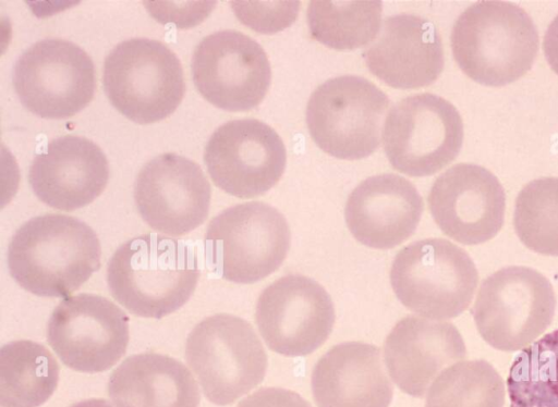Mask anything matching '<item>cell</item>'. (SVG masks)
<instances>
[{
    "label": "cell",
    "instance_id": "2e32d148",
    "mask_svg": "<svg viewBox=\"0 0 558 407\" xmlns=\"http://www.w3.org/2000/svg\"><path fill=\"white\" fill-rule=\"evenodd\" d=\"M210 185L194 161L162 153L148 161L134 184V201L142 219L155 231L181 236L207 218Z\"/></svg>",
    "mask_w": 558,
    "mask_h": 407
},
{
    "label": "cell",
    "instance_id": "83f0119b",
    "mask_svg": "<svg viewBox=\"0 0 558 407\" xmlns=\"http://www.w3.org/2000/svg\"><path fill=\"white\" fill-rule=\"evenodd\" d=\"M513 225L525 247L544 256H558V177L537 178L521 189Z\"/></svg>",
    "mask_w": 558,
    "mask_h": 407
},
{
    "label": "cell",
    "instance_id": "8fae6325",
    "mask_svg": "<svg viewBox=\"0 0 558 407\" xmlns=\"http://www.w3.org/2000/svg\"><path fill=\"white\" fill-rule=\"evenodd\" d=\"M12 82L21 103L44 119H66L82 111L96 88L90 57L77 45L47 38L16 60Z\"/></svg>",
    "mask_w": 558,
    "mask_h": 407
},
{
    "label": "cell",
    "instance_id": "4dcf8cb0",
    "mask_svg": "<svg viewBox=\"0 0 558 407\" xmlns=\"http://www.w3.org/2000/svg\"><path fill=\"white\" fill-rule=\"evenodd\" d=\"M543 48L549 66L558 74V15L546 29Z\"/></svg>",
    "mask_w": 558,
    "mask_h": 407
},
{
    "label": "cell",
    "instance_id": "1f68e13d",
    "mask_svg": "<svg viewBox=\"0 0 558 407\" xmlns=\"http://www.w3.org/2000/svg\"><path fill=\"white\" fill-rule=\"evenodd\" d=\"M71 407H113L108 400L102 398H89L78 402Z\"/></svg>",
    "mask_w": 558,
    "mask_h": 407
},
{
    "label": "cell",
    "instance_id": "484cf974",
    "mask_svg": "<svg viewBox=\"0 0 558 407\" xmlns=\"http://www.w3.org/2000/svg\"><path fill=\"white\" fill-rule=\"evenodd\" d=\"M507 390L510 407H558V329L514 358Z\"/></svg>",
    "mask_w": 558,
    "mask_h": 407
},
{
    "label": "cell",
    "instance_id": "7a4b0ae2",
    "mask_svg": "<svg viewBox=\"0 0 558 407\" xmlns=\"http://www.w3.org/2000/svg\"><path fill=\"white\" fill-rule=\"evenodd\" d=\"M199 278L196 252L181 240L154 234L129 239L109 260L107 283L125 309L160 319L181 308Z\"/></svg>",
    "mask_w": 558,
    "mask_h": 407
},
{
    "label": "cell",
    "instance_id": "5bb4252c",
    "mask_svg": "<svg viewBox=\"0 0 558 407\" xmlns=\"http://www.w3.org/2000/svg\"><path fill=\"white\" fill-rule=\"evenodd\" d=\"M336 314L327 291L315 280L287 274L259 295L255 320L266 345L283 356H306L327 341Z\"/></svg>",
    "mask_w": 558,
    "mask_h": 407
},
{
    "label": "cell",
    "instance_id": "603a6c76",
    "mask_svg": "<svg viewBox=\"0 0 558 407\" xmlns=\"http://www.w3.org/2000/svg\"><path fill=\"white\" fill-rule=\"evenodd\" d=\"M108 394L116 407H198V385L179 360L162 354L128 357L111 373Z\"/></svg>",
    "mask_w": 558,
    "mask_h": 407
},
{
    "label": "cell",
    "instance_id": "f546056e",
    "mask_svg": "<svg viewBox=\"0 0 558 407\" xmlns=\"http://www.w3.org/2000/svg\"><path fill=\"white\" fill-rule=\"evenodd\" d=\"M238 407H312L300 394L282 387H262L242 399Z\"/></svg>",
    "mask_w": 558,
    "mask_h": 407
},
{
    "label": "cell",
    "instance_id": "277c9868",
    "mask_svg": "<svg viewBox=\"0 0 558 407\" xmlns=\"http://www.w3.org/2000/svg\"><path fill=\"white\" fill-rule=\"evenodd\" d=\"M478 283L469 254L444 238H425L403 247L390 269V284L409 310L432 319H452L471 304Z\"/></svg>",
    "mask_w": 558,
    "mask_h": 407
},
{
    "label": "cell",
    "instance_id": "4316f807",
    "mask_svg": "<svg viewBox=\"0 0 558 407\" xmlns=\"http://www.w3.org/2000/svg\"><path fill=\"white\" fill-rule=\"evenodd\" d=\"M505 383L486 360L459 361L433 381L425 407H504Z\"/></svg>",
    "mask_w": 558,
    "mask_h": 407
},
{
    "label": "cell",
    "instance_id": "ac0fdd59",
    "mask_svg": "<svg viewBox=\"0 0 558 407\" xmlns=\"http://www.w3.org/2000/svg\"><path fill=\"white\" fill-rule=\"evenodd\" d=\"M109 165L92 140L65 135L49 141L33 160L28 182L46 205L72 211L94 201L106 188Z\"/></svg>",
    "mask_w": 558,
    "mask_h": 407
},
{
    "label": "cell",
    "instance_id": "7c38bea8",
    "mask_svg": "<svg viewBox=\"0 0 558 407\" xmlns=\"http://www.w3.org/2000/svg\"><path fill=\"white\" fill-rule=\"evenodd\" d=\"M47 341L69 368L101 372L125 354L129 318L109 299L82 293L63 299L52 311Z\"/></svg>",
    "mask_w": 558,
    "mask_h": 407
},
{
    "label": "cell",
    "instance_id": "9a60e30c",
    "mask_svg": "<svg viewBox=\"0 0 558 407\" xmlns=\"http://www.w3.org/2000/svg\"><path fill=\"white\" fill-rule=\"evenodd\" d=\"M204 161L217 187L239 198H252L277 184L284 172L287 152L272 127L255 119H239L211 134Z\"/></svg>",
    "mask_w": 558,
    "mask_h": 407
},
{
    "label": "cell",
    "instance_id": "f1b7e54d",
    "mask_svg": "<svg viewBox=\"0 0 558 407\" xmlns=\"http://www.w3.org/2000/svg\"><path fill=\"white\" fill-rule=\"evenodd\" d=\"M239 20L263 34H272L290 26L300 10L299 1H232Z\"/></svg>",
    "mask_w": 558,
    "mask_h": 407
},
{
    "label": "cell",
    "instance_id": "30bf717a",
    "mask_svg": "<svg viewBox=\"0 0 558 407\" xmlns=\"http://www.w3.org/2000/svg\"><path fill=\"white\" fill-rule=\"evenodd\" d=\"M463 143V122L442 97L417 94L396 103L383 130L385 153L399 172L428 176L456 159Z\"/></svg>",
    "mask_w": 558,
    "mask_h": 407
},
{
    "label": "cell",
    "instance_id": "d6986e66",
    "mask_svg": "<svg viewBox=\"0 0 558 407\" xmlns=\"http://www.w3.org/2000/svg\"><path fill=\"white\" fill-rule=\"evenodd\" d=\"M363 58L375 76L400 89L433 84L445 64L441 38L435 26L409 13L387 17Z\"/></svg>",
    "mask_w": 558,
    "mask_h": 407
},
{
    "label": "cell",
    "instance_id": "8992f818",
    "mask_svg": "<svg viewBox=\"0 0 558 407\" xmlns=\"http://www.w3.org/2000/svg\"><path fill=\"white\" fill-rule=\"evenodd\" d=\"M102 84L112 106L140 124L166 119L185 94L179 58L165 44L149 38L118 44L105 60Z\"/></svg>",
    "mask_w": 558,
    "mask_h": 407
},
{
    "label": "cell",
    "instance_id": "6da1fadb",
    "mask_svg": "<svg viewBox=\"0 0 558 407\" xmlns=\"http://www.w3.org/2000/svg\"><path fill=\"white\" fill-rule=\"evenodd\" d=\"M101 247L85 222L63 214H45L25 222L8 249L11 276L27 292L65 297L100 268Z\"/></svg>",
    "mask_w": 558,
    "mask_h": 407
},
{
    "label": "cell",
    "instance_id": "e0dca14e",
    "mask_svg": "<svg viewBox=\"0 0 558 407\" xmlns=\"http://www.w3.org/2000/svg\"><path fill=\"white\" fill-rule=\"evenodd\" d=\"M427 201L438 227L463 245L492 239L504 224V187L477 164L459 163L445 171L434 182Z\"/></svg>",
    "mask_w": 558,
    "mask_h": 407
},
{
    "label": "cell",
    "instance_id": "4fadbf2b",
    "mask_svg": "<svg viewBox=\"0 0 558 407\" xmlns=\"http://www.w3.org/2000/svg\"><path fill=\"white\" fill-rule=\"evenodd\" d=\"M192 77L199 94L227 111L258 106L271 82L268 57L247 35L225 29L206 36L192 57Z\"/></svg>",
    "mask_w": 558,
    "mask_h": 407
},
{
    "label": "cell",
    "instance_id": "44dd1931",
    "mask_svg": "<svg viewBox=\"0 0 558 407\" xmlns=\"http://www.w3.org/2000/svg\"><path fill=\"white\" fill-rule=\"evenodd\" d=\"M465 356L464 341L452 323L416 316L398 321L384 343L385 363L392 381L417 398L425 395L446 366Z\"/></svg>",
    "mask_w": 558,
    "mask_h": 407
},
{
    "label": "cell",
    "instance_id": "52a82bcc",
    "mask_svg": "<svg viewBox=\"0 0 558 407\" xmlns=\"http://www.w3.org/2000/svg\"><path fill=\"white\" fill-rule=\"evenodd\" d=\"M185 359L206 398L219 406L232 404L257 386L268 363L253 326L228 313L210 316L193 328Z\"/></svg>",
    "mask_w": 558,
    "mask_h": 407
},
{
    "label": "cell",
    "instance_id": "3957f363",
    "mask_svg": "<svg viewBox=\"0 0 558 407\" xmlns=\"http://www.w3.org/2000/svg\"><path fill=\"white\" fill-rule=\"evenodd\" d=\"M452 54L462 72L485 86H505L522 77L538 51L531 16L501 0L474 3L460 14L451 33Z\"/></svg>",
    "mask_w": 558,
    "mask_h": 407
},
{
    "label": "cell",
    "instance_id": "d4e9b609",
    "mask_svg": "<svg viewBox=\"0 0 558 407\" xmlns=\"http://www.w3.org/2000/svg\"><path fill=\"white\" fill-rule=\"evenodd\" d=\"M383 2L313 0L307 8L312 36L323 45L356 49L372 42L381 27Z\"/></svg>",
    "mask_w": 558,
    "mask_h": 407
},
{
    "label": "cell",
    "instance_id": "7402d4cb",
    "mask_svg": "<svg viewBox=\"0 0 558 407\" xmlns=\"http://www.w3.org/2000/svg\"><path fill=\"white\" fill-rule=\"evenodd\" d=\"M311 386L318 407H389L393 396L380 349L362 342L340 343L325 353Z\"/></svg>",
    "mask_w": 558,
    "mask_h": 407
},
{
    "label": "cell",
    "instance_id": "9c48e42d",
    "mask_svg": "<svg viewBox=\"0 0 558 407\" xmlns=\"http://www.w3.org/2000/svg\"><path fill=\"white\" fill-rule=\"evenodd\" d=\"M390 100L374 83L356 75L330 78L311 95L306 124L316 145L328 155L359 160L372 155Z\"/></svg>",
    "mask_w": 558,
    "mask_h": 407
},
{
    "label": "cell",
    "instance_id": "ba28073f",
    "mask_svg": "<svg viewBox=\"0 0 558 407\" xmlns=\"http://www.w3.org/2000/svg\"><path fill=\"white\" fill-rule=\"evenodd\" d=\"M556 295L549 280L530 267L509 266L487 276L471 309L482 338L493 348H525L550 325Z\"/></svg>",
    "mask_w": 558,
    "mask_h": 407
},
{
    "label": "cell",
    "instance_id": "5b68a950",
    "mask_svg": "<svg viewBox=\"0 0 558 407\" xmlns=\"http://www.w3.org/2000/svg\"><path fill=\"white\" fill-rule=\"evenodd\" d=\"M289 224L275 207L250 201L229 207L208 224L204 247L211 270L250 284L275 272L290 249Z\"/></svg>",
    "mask_w": 558,
    "mask_h": 407
},
{
    "label": "cell",
    "instance_id": "cb8c5ba5",
    "mask_svg": "<svg viewBox=\"0 0 558 407\" xmlns=\"http://www.w3.org/2000/svg\"><path fill=\"white\" fill-rule=\"evenodd\" d=\"M59 365L41 344L21 340L0 350V405L38 407L53 394Z\"/></svg>",
    "mask_w": 558,
    "mask_h": 407
},
{
    "label": "cell",
    "instance_id": "ffe728a7",
    "mask_svg": "<svg viewBox=\"0 0 558 407\" xmlns=\"http://www.w3.org/2000/svg\"><path fill=\"white\" fill-rule=\"evenodd\" d=\"M423 208V198L410 181L385 173L367 177L351 192L344 217L356 240L389 249L415 232Z\"/></svg>",
    "mask_w": 558,
    "mask_h": 407
}]
</instances>
